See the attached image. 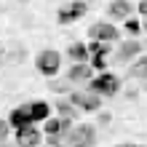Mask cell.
<instances>
[{
    "label": "cell",
    "mask_w": 147,
    "mask_h": 147,
    "mask_svg": "<svg viewBox=\"0 0 147 147\" xmlns=\"http://www.w3.org/2000/svg\"><path fill=\"white\" fill-rule=\"evenodd\" d=\"M0 147H19V144H8V142H5V144H0Z\"/></svg>",
    "instance_id": "25"
},
{
    "label": "cell",
    "mask_w": 147,
    "mask_h": 147,
    "mask_svg": "<svg viewBox=\"0 0 147 147\" xmlns=\"http://www.w3.org/2000/svg\"><path fill=\"white\" fill-rule=\"evenodd\" d=\"M3 62H5V51H0V67H3Z\"/></svg>",
    "instance_id": "23"
},
{
    "label": "cell",
    "mask_w": 147,
    "mask_h": 147,
    "mask_svg": "<svg viewBox=\"0 0 147 147\" xmlns=\"http://www.w3.org/2000/svg\"><path fill=\"white\" fill-rule=\"evenodd\" d=\"M67 54H70L72 62H88V48H86V43H72V46L67 48Z\"/></svg>",
    "instance_id": "15"
},
{
    "label": "cell",
    "mask_w": 147,
    "mask_h": 147,
    "mask_svg": "<svg viewBox=\"0 0 147 147\" xmlns=\"http://www.w3.org/2000/svg\"><path fill=\"white\" fill-rule=\"evenodd\" d=\"M115 147H147V144H115Z\"/></svg>",
    "instance_id": "22"
},
{
    "label": "cell",
    "mask_w": 147,
    "mask_h": 147,
    "mask_svg": "<svg viewBox=\"0 0 147 147\" xmlns=\"http://www.w3.org/2000/svg\"><path fill=\"white\" fill-rule=\"evenodd\" d=\"M51 88L59 91V94H64L67 88H70V80H54V78H51Z\"/></svg>",
    "instance_id": "20"
},
{
    "label": "cell",
    "mask_w": 147,
    "mask_h": 147,
    "mask_svg": "<svg viewBox=\"0 0 147 147\" xmlns=\"http://www.w3.org/2000/svg\"><path fill=\"white\" fill-rule=\"evenodd\" d=\"M142 27H144V32H147V19H144V24H142Z\"/></svg>",
    "instance_id": "26"
},
{
    "label": "cell",
    "mask_w": 147,
    "mask_h": 147,
    "mask_svg": "<svg viewBox=\"0 0 147 147\" xmlns=\"http://www.w3.org/2000/svg\"><path fill=\"white\" fill-rule=\"evenodd\" d=\"M139 13L147 19V0H139Z\"/></svg>",
    "instance_id": "21"
},
{
    "label": "cell",
    "mask_w": 147,
    "mask_h": 147,
    "mask_svg": "<svg viewBox=\"0 0 147 147\" xmlns=\"http://www.w3.org/2000/svg\"><path fill=\"white\" fill-rule=\"evenodd\" d=\"M48 147H70V144H59V142H54V144H48Z\"/></svg>",
    "instance_id": "24"
},
{
    "label": "cell",
    "mask_w": 147,
    "mask_h": 147,
    "mask_svg": "<svg viewBox=\"0 0 147 147\" xmlns=\"http://www.w3.org/2000/svg\"><path fill=\"white\" fill-rule=\"evenodd\" d=\"M128 75H131L134 80H147V54H139V56L131 62Z\"/></svg>",
    "instance_id": "13"
},
{
    "label": "cell",
    "mask_w": 147,
    "mask_h": 147,
    "mask_svg": "<svg viewBox=\"0 0 147 147\" xmlns=\"http://www.w3.org/2000/svg\"><path fill=\"white\" fill-rule=\"evenodd\" d=\"M70 126H72V120H67V118H46L43 120V131H46V136H48V144H54V142H59L62 136L70 131Z\"/></svg>",
    "instance_id": "6"
},
{
    "label": "cell",
    "mask_w": 147,
    "mask_h": 147,
    "mask_svg": "<svg viewBox=\"0 0 147 147\" xmlns=\"http://www.w3.org/2000/svg\"><path fill=\"white\" fill-rule=\"evenodd\" d=\"M94 78V70L88 62H75L70 70H67V80L70 83H88Z\"/></svg>",
    "instance_id": "11"
},
{
    "label": "cell",
    "mask_w": 147,
    "mask_h": 147,
    "mask_svg": "<svg viewBox=\"0 0 147 147\" xmlns=\"http://www.w3.org/2000/svg\"><path fill=\"white\" fill-rule=\"evenodd\" d=\"M120 88V80H118V75H112V72H99L96 78H91L88 80V91L94 94H99V96H115Z\"/></svg>",
    "instance_id": "3"
},
{
    "label": "cell",
    "mask_w": 147,
    "mask_h": 147,
    "mask_svg": "<svg viewBox=\"0 0 147 147\" xmlns=\"http://www.w3.org/2000/svg\"><path fill=\"white\" fill-rule=\"evenodd\" d=\"M142 48H144V43H139V40H126V43H120V46H118L115 59H118L120 64H131L134 59L142 54Z\"/></svg>",
    "instance_id": "10"
},
{
    "label": "cell",
    "mask_w": 147,
    "mask_h": 147,
    "mask_svg": "<svg viewBox=\"0 0 147 147\" xmlns=\"http://www.w3.org/2000/svg\"><path fill=\"white\" fill-rule=\"evenodd\" d=\"M139 22H136V19H126V32H128V35H139Z\"/></svg>",
    "instance_id": "19"
},
{
    "label": "cell",
    "mask_w": 147,
    "mask_h": 147,
    "mask_svg": "<svg viewBox=\"0 0 147 147\" xmlns=\"http://www.w3.org/2000/svg\"><path fill=\"white\" fill-rule=\"evenodd\" d=\"M8 134H11V123L8 120H0V144H5Z\"/></svg>",
    "instance_id": "18"
},
{
    "label": "cell",
    "mask_w": 147,
    "mask_h": 147,
    "mask_svg": "<svg viewBox=\"0 0 147 147\" xmlns=\"http://www.w3.org/2000/svg\"><path fill=\"white\" fill-rule=\"evenodd\" d=\"M88 56H107L110 54V48H112V43H102V40H91L88 46Z\"/></svg>",
    "instance_id": "16"
},
{
    "label": "cell",
    "mask_w": 147,
    "mask_h": 147,
    "mask_svg": "<svg viewBox=\"0 0 147 147\" xmlns=\"http://www.w3.org/2000/svg\"><path fill=\"white\" fill-rule=\"evenodd\" d=\"M88 38L91 40H102V43H115V40H120V32H118L115 24H110V22H96V24L88 27Z\"/></svg>",
    "instance_id": "8"
},
{
    "label": "cell",
    "mask_w": 147,
    "mask_h": 147,
    "mask_svg": "<svg viewBox=\"0 0 147 147\" xmlns=\"http://www.w3.org/2000/svg\"><path fill=\"white\" fill-rule=\"evenodd\" d=\"M64 139L70 147H94L96 144V126L91 123H78L75 128L64 134Z\"/></svg>",
    "instance_id": "2"
},
{
    "label": "cell",
    "mask_w": 147,
    "mask_h": 147,
    "mask_svg": "<svg viewBox=\"0 0 147 147\" xmlns=\"http://www.w3.org/2000/svg\"><path fill=\"white\" fill-rule=\"evenodd\" d=\"M51 115V105L48 102H27V105L16 107L11 115H8V123L11 128H22V126H32V123H43Z\"/></svg>",
    "instance_id": "1"
},
{
    "label": "cell",
    "mask_w": 147,
    "mask_h": 147,
    "mask_svg": "<svg viewBox=\"0 0 147 147\" xmlns=\"http://www.w3.org/2000/svg\"><path fill=\"white\" fill-rule=\"evenodd\" d=\"M40 142H43V131L35 128V123L16 128V144L19 147H40Z\"/></svg>",
    "instance_id": "9"
},
{
    "label": "cell",
    "mask_w": 147,
    "mask_h": 147,
    "mask_svg": "<svg viewBox=\"0 0 147 147\" xmlns=\"http://www.w3.org/2000/svg\"><path fill=\"white\" fill-rule=\"evenodd\" d=\"M86 11H88V3H86V0H72V3H67V5L59 8L56 22L59 24H72V22L80 19V16H86Z\"/></svg>",
    "instance_id": "7"
},
{
    "label": "cell",
    "mask_w": 147,
    "mask_h": 147,
    "mask_svg": "<svg viewBox=\"0 0 147 147\" xmlns=\"http://www.w3.org/2000/svg\"><path fill=\"white\" fill-rule=\"evenodd\" d=\"M70 102H72L78 110H83V112H96V110H102V96H99V94H94V91H72L70 94Z\"/></svg>",
    "instance_id": "5"
},
{
    "label": "cell",
    "mask_w": 147,
    "mask_h": 147,
    "mask_svg": "<svg viewBox=\"0 0 147 147\" xmlns=\"http://www.w3.org/2000/svg\"><path fill=\"white\" fill-rule=\"evenodd\" d=\"M88 64H91V70H99V72L107 70V59L105 56H88Z\"/></svg>",
    "instance_id": "17"
},
{
    "label": "cell",
    "mask_w": 147,
    "mask_h": 147,
    "mask_svg": "<svg viewBox=\"0 0 147 147\" xmlns=\"http://www.w3.org/2000/svg\"><path fill=\"white\" fill-rule=\"evenodd\" d=\"M35 67H38V72H40V75H46V78H56L59 67H62V54H59V51H54V48L40 51V54L35 56Z\"/></svg>",
    "instance_id": "4"
},
{
    "label": "cell",
    "mask_w": 147,
    "mask_h": 147,
    "mask_svg": "<svg viewBox=\"0 0 147 147\" xmlns=\"http://www.w3.org/2000/svg\"><path fill=\"white\" fill-rule=\"evenodd\" d=\"M19 3H27V0H19Z\"/></svg>",
    "instance_id": "27"
},
{
    "label": "cell",
    "mask_w": 147,
    "mask_h": 147,
    "mask_svg": "<svg viewBox=\"0 0 147 147\" xmlns=\"http://www.w3.org/2000/svg\"><path fill=\"white\" fill-rule=\"evenodd\" d=\"M131 13H134V5L128 3V0H110V5H107V16L110 19L126 22Z\"/></svg>",
    "instance_id": "12"
},
{
    "label": "cell",
    "mask_w": 147,
    "mask_h": 147,
    "mask_svg": "<svg viewBox=\"0 0 147 147\" xmlns=\"http://www.w3.org/2000/svg\"><path fill=\"white\" fill-rule=\"evenodd\" d=\"M54 110H56L59 118H67V120H75V118H78V107L72 105L70 99H59L56 105H54Z\"/></svg>",
    "instance_id": "14"
}]
</instances>
